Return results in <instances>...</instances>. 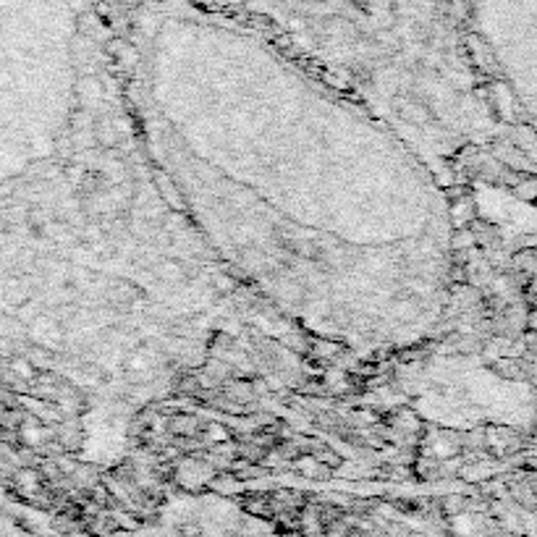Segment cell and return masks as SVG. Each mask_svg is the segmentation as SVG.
Masks as SVG:
<instances>
[{
	"label": "cell",
	"mask_w": 537,
	"mask_h": 537,
	"mask_svg": "<svg viewBox=\"0 0 537 537\" xmlns=\"http://www.w3.org/2000/svg\"><path fill=\"white\" fill-rule=\"evenodd\" d=\"M288 21H362V24H432L454 9V0H241Z\"/></svg>",
	"instance_id": "6da1fadb"
}]
</instances>
